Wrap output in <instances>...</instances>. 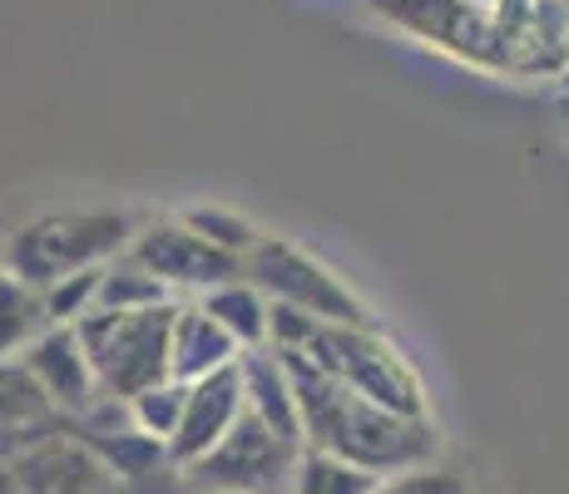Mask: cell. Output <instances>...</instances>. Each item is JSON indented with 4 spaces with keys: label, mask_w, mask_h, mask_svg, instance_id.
I'll return each mask as SVG.
<instances>
[{
    "label": "cell",
    "mask_w": 569,
    "mask_h": 494,
    "mask_svg": "<svg viewBox=\"0 0 569 494\" xmlns=\"http://www.w3.org/2000/svg\"><path fill=\"white\" fill-rule=\"evenodd\" d=\"M278 356L288 366L292 395H298L308 450H327V455L347 460V465L367 470L377 480L407 475V470L441 460L446 441L436 431V421H407V415L381 411V405H371L367 395H357L347 381H337L332 371H322L298 351H278Z\"/></svg>",
    "instance_id": "1"
},
{
    "label": "cell",
    "mask_w": 569,
    "mask_h": 494,
    "mask_svg": "<svg viewBox=\"0 0 569 494\" xmlns=\"http://www.w3.org/2000/svg\"><path fill=\"white\" fill-rule=\"evenodd\" d=\"M272 351H298V356L317 361L391 415L431 421V386H426L421 366L381 326H322L302 312L272 306Z\"/></svg>",
    "instance_id": "2"
},
{
    "label": "cell",
    "mask_w": 569,
    "mask_h": 494,
    "mask_svg": "<svg viewBox=\"0 0 569 494\" xmlns=\"http://www.w3.org/2000/svg\"><path fill=\"white\" fill-rule=\"evenodd\" d=\"M144 218L129 208H60V213H40L30 223L10 228L6 268L16 278L50 288V282L70 278V272L109 268L124 258L129 243L139 238Z\"/></svg>",
    "instance_id": "3"
},
{
    "label": "cell",
    "mask_w": 569,
    "mask_h": 494,
    "mask_svg": "<svg viewBox=\"0 0 569 494\" xmlns=\"http://www.w3.org/2000/svg\"><path fill=\"white\" fill-rule=\"evenodd\" d=\"M243 272L248 282H258L268 292L272 306L302 312L322 326H381L377 312L367 306V296L332 262H322L317 252H308L282 233H262V243L248 252Z\"/></svg>",
    "instance_id": "4"
},
{
    "label": "cell",
    "mask_w": 569,
    "mask_h": 494,
    "mask_svg": "<svg viewBox=\"0 0 569 494\" xmlns=\"http://www.w3.org/2000/svg\"><path fill=\"white\" fill-rule=\"evenodd\" d=\"M173 312H179V302L149 306V312H90L84 316L80 342L90 351L104 395L134 401L139 391L173 376Z\"/></svg>",
    "instance_id": "5"
},
{
    "label": "cell",
    "mask_w": 569,
    "mask_h": 494,
    "mask_svg": "<svg viewBox=\"0 0 569 494\" xmlns=\"http://www.w3.org/2000/svg\"><path fill=\"white\" fill-rule=\"evenodd\" d=\"M357 6L411 46L441 54L451 64H466L476 74H496L490 6H476V0H357Z\"/></svg>",
    "instance_id": "6"
},
{
    "label": "cell",
    "mask_w": 569,
    "mask_h": 494,
    "mask_svg": "<svg viewBox=\"0 0 569 494\" xmlns=\"http://www.w3.org/2000/svg\"><path fill=\"white\" fill-rule=\"evenodd\" d=\"M302 445L282 441L268 421L243 411V421L223 435L199 465L183 470L189 490H213V494H288L298 475Z\"/></svg>",
    "instance_id": "7"
},
{
    "label": "cell",
    "mask_w": 569,
    "mask_h": 494,
    "mask_svg": "<svg viewBox=\"0 0 569 494\" xmlns=\"http://www.w3.org/2000/svg\"><path fill=\"white\" fill-rule=\"evenodd\" d=\"M0 465H6V480L16 494H109L114 485L104 460L64 421H46L6 441Z\"/></svg>",
    "instance_id": "8"
},
{
    "label": "cell",
    "mask_w": 569,
    "mask_h": 494,
    "mask_svg": "<svg viewBox=\"0 0 569 494\" xmlns=\"http://www.w3.org/2000/svg\"><path fill=\"white\" fill-rule=\"evenodd\" d=\"M496 80H569V0H496Z\"/></svg>",
    "instance_id": "9"
},
{
    "label": "cell",
    "mask_w": 569,
    "mask_h": 494,
    "mask_svg": "<svg viewBox=\"0 0 569 494\" xmlns=\"http://www.w3.org/2000/svg\"><path fill=\"white\" fill-rule=\"evenodd\" d=\"M129 258L144 262V268L154 272V278H159L173 296H179V302H189V296H203V292L223 288V282H233V278H248L243 262L228 258V252L213 248L208 238H199L179 213H169V218H144L139 238L129 243Z\"/></svg>",
    "instance_id": "10"
},
{
    "label": "cell",
    "mask_w": 569,
    "mask_h": 494,
    "mask_svg": "<svg viewBox=\"0 0 569 494\" xmlns=\"http://www.w3.org/2000/svg\"><path fill=\"white\" fill-rule=\"evenodd\" d=\"M20 361H26V371L36 376V386L46 391L50 411L60 415V421L74 425L80 415H90L94 405L104 401L100 376H94V361L80 342V326H50Z\"/></svg>",
    "instance_id": "11"
},
{
    "label": "cell",
    "mask_w": 569,
    "mask_h": 494,
    "mask_svg": "<svg viewBox=\"0 0 569 494\" xmlns=\"http://www.w3.org/2000/svg\"><path fill=\"white\" fill-rule=\"evenodd\" d=\"M248 411V381H243V361L228 371H213V376L193 381L189 386V405H183L179 435L169 441V465L189 470L243 421Z\"/></svg>",
    "instance_id": "12"
},
{
    "label": "cell",
    "mask_w": 569,
    "mask_h": 494,
    "mask_svg": "<svg viewBox=\"0 0 569 494\" xmlns=\"http://www.w3.org/2000/svg\"><path fill=\"white\" fill-rule=\"evenodd\" d=\"M238 361H243V346L199 302H179V312H173V381L193 386V381L238 366Z\"/></svg>",
    "instance_id": "13"
},
{
    "label": "cell",
    "mask_w": 569,
    "mask_h": 494,
    "mask_svg": "<svg viewBox=\"0 0 569 494\" xmlns=\"http://www.w3.org/2000/svg\"><path fill=\"white\" fill-rule=\"evenodd\" d=\"M243 381H248V411L258 421H268L282 441L308 450V435H302V411H298V395H292L288 366H282L278 351H248L243 356Z\"/></svg>",
    "instance_id": "14"
},
{
    "label": "cell",
    "mask_w": 569,
    "mask_h": 494,
    "mask_svg": "<svg viewBox=\"0 0 569 494\" xmlns=\"http://www.w3.org/2000/svg\"><path fill=\"white\" fill-rule=\"evenodd\" d=\"M189 302H199L203 312L213 316V322L223 326L238 346H243V356L248 351H268L272 346V302H268V292H262L258 282L233 278V282H223V288H213L203 296H189Z\"/></svg>",
    "instance_id": "15"
},
{
    "label": "cell",
    "mask_w": 569,
    "mask_h": 494,
    "mask_svg": "<svg viewBox=\"0 0 569 494\" xmlns=\"http://www.w3.org/2000/svg\"><path fill=\"white\" fill-rule=\"evenodd\" d=\"M50 306L46 288L16 278V272H0V361H20L40 336L50 332Z\"/></svg>",
    "instance_id": "16"
},
{
    "label": "cell",
    "mask_w": 569,
    "mask_h": 494,
    "mask_svg": "<svg viewBox=\"0 0 569 494\" xmlns=\"http://www.w3.org/2000/svg\"><path fill=\"white\" fill-rule=\"evenodd\" d=\"M46 421H60V415L50 411L46 391L36 386L26 361H0V445L36 431V425H46Z\"/></svg>",
    "instance_id": "17"
},
{
    "label": "cell",
    "mask_w": 569,
    "mask_h": 494,
    "mask_svg": "<svg viewBox=\"0 0 569 494\" xmlns=\"http://www.w3.org/2000/svg\"><path fill=\"white\" fill-rule=\"evenodd\" d=\"M169 302H179V296L163 288V282L144 268V262L129 258V252L104 268L100 312H149V306H169Z\"/></svg>",
    "instance_id": "18"
},
{
    "label": "cell",
    "mask_w": 569,
    "mask_h": 494,
    "mask_svg": "<svg viewBox=\"0 0 569 494\" xmlns=\"http://www.w3.org/2000/svg\"><path fill=\"white\" fill-rule=\"evenodd\" d=\"M179 218L199 238H208V243L223 248L228 258H238V262H248V252L262 243V228L253 223V218L238 213V208H223V203H193V208H183Z\"/></svg>",
    "instance_id": "19"
},
{
    "label": "cell",
    "mask_w": 569,
    "mask_h": 494,
    "mask_svg": "<svg viewBox=\"0 0 569 494\" xmlns=\"http://www.w3.org/2000/svg\"><path fill=\"white\" fill-rule=\"evenodd\" d=\"M377 485H381L377 475H367V470L327 455V450H302L298 475H292L288 494H377Z\"/></svg>",
    "instance_id": "20"
},
{
    "label": "cell",
    "mask_w": 569,
    "mask_h": 494,
    "mask_svg": "<svg viewBox=\"0 0 569 494\" xmlns=\"http://www.w3.org/2000/svg\"><path fill=\"white\" fill-rule=\"evenodd\" d=\"M183 405H189V386L169 376V381H159V386L139 391L134 401H129V421H134L139 435H149V441H159L163 450H169V441L179 435Z\"/></svg>",
    "instance_id": "21"
},
{
    "label": "cell",
    "mask_w": 569,
    "mask_h": 494,
    "mask_svg": "<svg viewBox=\"0 0 569 494\" xmlns=\"http://www.w3.org/2000/svg\"><path fill=\"white\" fill-rule=\"evenodd\" d=\"M100 282H104V268L70 272V278L50 282V288H46L50 322L54 326H80L90 312H100Z\"/></svg>",
    "instance_id": "22"
},
{
    "label": "cell",
    "mask_w": 569,
    "mask_h": 494,
    "mask_svg": "<svg viewBox=\"0 0 569 494\" xmlns=\"http://www.w3.org/2000/svg\"><path fill=\"white\" fill-rule=\"evenodd\" d=\"M377 494H476V480L456 465H421V470H407V475H391L381 480Z\"/></svg>",
    "instance_id": "23"
},
{
    "label": "cell",
    "mask_w": 569,
    "mask_h": 494,
    "mask_svg": "<svg viewBox=\"0 0 569 494\" xmlns=\"http://www.w3.org/2000/svg\"><path fill=\"white\" fill-rule=\"evenodd\" d=\"M6 248H10V228L0 223V272H6Z\"/></svg>",
    "instance_id": "24"
},
{
    "label": "cell",
    "mask_w": 569,
    "mask_h": 494,
    "mask_svg": "<svg viewBox=\"0 0 569 494\" xmlns=\"http://www.w3.org/2000/svg\"><path fill=\"white\" fill-rule=\"evenodd\" d=\"M476 6H496V0H476Z\"/></svg>",
    "instance_id": "25"
},
{
    "label": "cell",
    "mask_w": 569,
    "mask_h": 494,
    "mask_svg": "<svg viewBox=\"0 0 569 494\" xmlns=\"http://www.w3.org/2000/svg\"><path fill=\"white\" fill-rule=\"evenodd\" d=\"M189 494H213V490H189Z\"/></svg>",
    "instance_id": "26"
}]
</instances>
